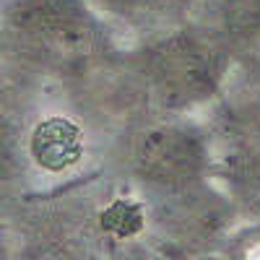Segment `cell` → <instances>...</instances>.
<instances>
[{"label": "cell", "mask_w": 260, "mask_h": 260, "mask_svg": "<svg viewBox=\"0 0 260 260\" xmlns=\"http://www.w3.org/2000/svg\"><path fill=\"white\" fill-rule=\"evenodd\" d=\"M31 156L42 169H68L81 156V136L68 120H45L31 133Z\"/></svg>", "instance_id": "cell-1"}]
</instances>
